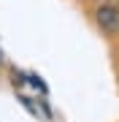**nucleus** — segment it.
Returning <instances> with one entry per match:
<instances>
[{
  "label": "nucleus",
  "mask_w": 119,
  "mask_h": 122,
  "mask_svg": "<svg viewBox=\"0 0 119 122\" xmlns=\"http://www.w3.org/2000/svg\"><path fill=\"white\" fill-rule=\"evenodd\" d=\"M95 25L106 35L119 33V0H106V3L97 5L95 8Z\"/></svg>",
  "instance_id": "nucleus-1"
}]
</instances>
